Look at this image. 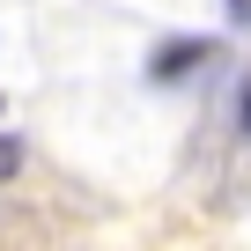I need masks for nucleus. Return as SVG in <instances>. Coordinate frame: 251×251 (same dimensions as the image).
Here are the masks:
<instances>
[{
  "label": "nucleus",
  "instance_id": "nucleus-2",
  "mask_svg": "<svg viewBox=\"0 0 251 251\" xmlns=\"http://www.w3.org/2000/svg\"><path fill=\"white\" fill-rule=\"evenodd\" d=\"M244 133H251V89H244Z\"/></svg>",
  "mask_w": 251,
  "mask_h": 251
},
{
  "label": "nucleus",
  "instance_id": "nucleus-1",
  "mask_svg": "<svg viewBox=\"0 0 251 251\" xmlns=\"http://www.w3.org/2000/svg\"><path fill=\"white\" fill-rule=\"evenodd\" d=\"M23 170V141H8V133H0V177H15Z\"/></svg>",
  "mask_w": 251,
  "mask_h": 251
}]
</instances>
